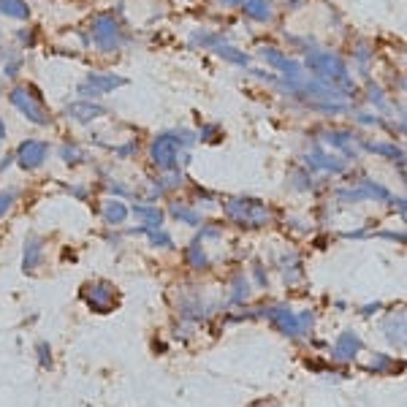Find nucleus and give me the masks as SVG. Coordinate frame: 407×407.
<instances>
[{
  "instance_id": "1",
  "label": "nucleus",
  "mask_w": 407,
  "mask_h": 407,
  "mask_svg": "<svg viewBox=\"0 0 407 407\" xmlns=\"http://www.w3.org/2000/svg\"><path fill=\"white\" fill-rule=\"evenodd\" d=\"M11 103L30 120V123H36V125H47L49 123V114H47V109H44V103L27 90V87H16V90H11Z\"/></svg>"
},
{
  "instance_id": "4",
  "label": "nucleus",
  "mask_w": 407,
  "mask_h": 407,
  "mask_svg": "<svg viewBox=\"0 0 407 407\" xmlns=\"http://www.w3.org/2000/svg\"><path fill=\"white\" fill-rule=\"evenodd\" d=\"M307 66L312 68L315 73L326 76V79H337V82L345 79V66H342V60L334 58V55H312L307 60Z\"/></svg>"
},
{
  "instance_id": "11",
  "label": "nucleus",
  "mask_w": 407,
  "mask_h": 407,
  "mask_svg": "<svg viewBox=\"0 0 407 407\" xmlns=\"http://www.w3.org/2000/svg\"><path fill=\"white\" fill-rule=\"evenodd\" d=\"M358 347H361V339L356 337V334H345V337H339L334 353H337V358H350Z\"/></svg>"
},
{
  "instance_id": "3",
  "label": "nucleus",
  "mask_w": 407,
  "mask_h": 407,
  "mask_svg": "<svg viewBox=\"0 0 407 407\" xmlns=\"http://www.w3.org/2000/svg\"><path fill=\"white\" fill-rule=\"evenodd\" d=\"M228 212H231V217H236L239 223H247V225H258V223H264L269 217L267 209L256 201H231Z\"/></svg>"
},
{
  "instance_id": "13",
  "label": "nucleus",
  "mask_w": 407,
  "mask_h": 407,
  "mask_svg": "<svg viewBox=\"0 0 407 407\" xmlns=\"http://www.w3.org/2000/svg\"><path fill=\"white\" fill-rule=\"evenodd\" d=\"M271 318H274V321H277V323H280L288 334H299V332H301V323H299L291 312H285V310H274V312H271Z\"/></svg>"
},
{
  "instance_id": "17",
  "label": "nucleus",
  "mask_w": 407,
  "mask_h": 407,
  "mask_svg": "<svg viewBox=\"0 0 407 407\" xmlns=\"http://www.w3.org/2000/svg\"><path fill=\"white\" fill-rule=\"evenodd\" d=\"M174 214H177V217H182V220H188V223H199V214H193V212H188V209L174 206Z\"/></svg>"
},
{
  "instance_id": "14",
  "label": "nucleus",
  "mask_w": 407,
  "mask_h": 407,
  "mask_svg": "<svg viewBox=\"0 0 407 407\" xmlns=\"http://www.w3.org/2000/svg\"><path fill=\"white\" fill-rule=\"evenodd\" d=\"M125 214H128V209H125L120 201L106 204V220H109V223H123V220H125Z\"/></svg>"
},
{
  "instance_id": "19",
  "label": "nucleus",
  "mask_w": 407,
  "mask_h": 407,
  "mask_svg": "<svg viewBox=\"0 0 407 407\" xmlns=\"http://www.w3.org/2000/svg\"><path fill=\"white\" fill-rule=\"evenodd\" d=\"M63 158H66L68 163H71V158H82V152H79L76 147H66V149H63Z\"/></svg>"
},
{
  "instance_id": "12",
  "label": "nucleus",
  "mask_w": 407,
  "mask_h": 407,
  "mask_svg": "<svg viewBox=\"0 0 407 407\" xmlns=\"http://www.w3.org/2000/svg\"><path fill=\"white\" fill-rule=\"evenodd\" d=\"M245 11H247L253 19H261V22L271 19V11L267 0H245Z\"/></svg>"
},
{
  "instance_id": "21",
  "label": "nucleus",
  "mask_w": 407,
  "mask_h": 407,
  "mask_svg": "<svg viewBox=\"0 0 407 407\" xmlns=\"http://www.w3.org/2000/svg\"><path fill=\"white\" fill-rule=\"evenodd\" d=\"M223 3H228V5H234V3H245V0H223Z\"/></svg>"
},
{
  "instance_id": "10",
  "label": "nucleus",
  "mask_w": 407,
  "mask_h": 407,
  "mask_svg": "<svg viewBox=\"0 0 407 407\" xmlns=\"http://www.w3.org/2000/svg\"><path fill=\"white\" fill-rule=\"evenodd\" d=\"M117 84H123V79H117V76H90L84 87H92V95H98V92L112 90V87H117Z\"/></svg>"
},
{
  "instance_id": "8",
  "label": "nucleus",
  "mask_w": 407,
  "mask_h": 407,
  "mask_svg": "<svg viewBox=\"0 0 407 407\" xmlns=\"http://www.w3.org/2000/svg\"><path fill=\"white\" fill-rule=\"evenodd\" d=\"M90 291H95V293H90V307H95V310H109V304H112V299H114V291L109 288V285H95V288H90Z\"/></svg>"
},
{
  "instance_id": "20",
  "label": "nucleus",
  "mask_w": 407,
  "mask_h": 407,
  "mask_svg": "<svg viewBox=\"0 0 407 407\" xmlns=\"http://www.w3.org/2000/svg\"><path fill=\"white\" fill-rule=\"evenodd\" d=\"M3 136H5V128H3V120H0V141H3Z\"/></svg>"
},
{
  "instance_id": "15",
  "label": "nucleus",
  "mask_w": 407,
  "mask_h": 407,
  "mask_svg": "<svg viewBox=\"0 0 407 407\" xmlns=\"http://www.w3.org/2000/svg\"><path fill=\"white\" fill-rule=\"evenodd\" d=\"M38 258H41V245H38V242H30V247H27V253H25V269L27 271L36 269Z\"/></svg>"
},
{
  "instance_id": "9",
  "label": "nucleus",
  "mask_w": 407,
  "mask_h": 407,
  "mask_svg": "<svg viewBox=\"0 0 407 407\" xmlns=\"http://www.w3.org/2000/svg\"><path fill=\"white\" fill-rule=\"evenodd\" d=\"M0 14L14 16V19H27L30 8H27L25 0H0Z\"/></svg>"
},
{
  "instance_id": "16",
  "label": "nucleus",
  "mask_w": 407,
  "mask_h": 407,
  "mask_svg": "<svg viewBox=\"0 0 407 407\" xmlns=\"http://www.w3.org/2000/svg\"><path fill=\"white\" fill-rule=\"evenodd\" d=\"M134 212L138 217H144V220H152V225H160V212L158 209H152V206H136Z\"/></svg>"
},
{
  "instance_id": "7",
  "label": "nucleus",
  "mask_w": 407,
  "mask_h": 407,
  "mask_svg": "<svg viewBox=\"0 0 407 407\" xmlns=\"http://www.w3.org/2000/svg\"><path fill=\"white\" fill-rule=\"evenodd\" d=\"M68 114L73 120H79V123H90V120L101 117L103 109L101 106H92V103H73V106H68Z\"/></svg>"
},
{
  "instance_id": "6",
  "label": "nucleus",
  "mask_w": 407,
  "mask_h": 407,
  "mask_svg": "<svg viewBox=\"0 0 407 407\" xmlns=\"http://www.w3.org/2000/svg\"><path fill=\"white\" fill-rule=\"evenodd\" d=\"M177 141L171 136H160L155 144H152V158L160 169H174L177 166Z\"/></svg>"
},
{
  "instance_id": "18",
  "label": "nucleus",
  "mask_w": 407,
  "mask_h": 407,
  "mask_svg": "<svg viewBox=\"0 0 407 407\" xmlns=\"http://www.w3.org/2000/svg\"><path fill=\"white\" fill-rule=\"evenodd\" d=\"M11 201H14V193H3V196H0V214H5V212H8Z\"/></svg>"
},
{
  "instance_id": "2",
  "label": "nucleus",
  "mask_w": 407,
  "mask_h": 407,
  "mask_svg": "<svg viewBox=\"0 0 407 407\" xmlns=\"http://www.w3.org/2000/svg\"><path fill=\"white\" fill-rule=\"evenodd\" d=\"M92 41H95L101 49H106V52L120 49V44H123V30H120V25H117L112 16H98L95 25H92Z\"/></svg>"
},
{
  "instance_id": "5",
  "label": "nucleus",
  "mask_w": 407,
  "mask_h": 407,
  "mask_svg": "<svg viewBox=\"0 0 407 407\" xmlns=\"http://www.w3.org/2000/svg\"><path fill=\"white\" fill-rule=\"evenodd\" d=\"M47 152H49V147L44 141H25L16 149V158H19V163L25 169H38L47 160Z\"/></svg>"
}]
</instances>
